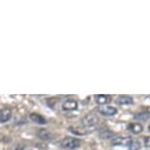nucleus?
Returning a JSON list of instances; mask_svg holds the SVG:
<instances>
[{"label": "nucleus", "mask_w": 150, "mask_h": 150, "mask_svg": "<svg viewBox=\"0 0 150 150\" xmlns=\"http://www.w3.org/2000/svg\"><path fill=\"white\" fill-rule=\"evenodd\" d=\"M81 145V141L75 137H65L61 141V146L67 149H75Z\"/></svg>", "instance_id": "nucleus-1"}, {"label": "nucleus", "mask_w": 150, "mask_h": 150, "mask_svg": "<svg viewBox=\"0 0 150 150\" xmlns=\"http://www.w3.org/2000/svg\"><path fill=\"white\" fill-rule=\"evenodd\" d=\"M132 141V137H119L116 138H113L112 140V145H116V146H126L129 148V144Z\"/></svg>", "instance_id": "nucleus-2"}, {"label": "nucleus", "mask_w": 150, "mask_h": 150, "mask_svg": "<svg viewBox=\"0 0 150 150\" xmlns=\"http://www.w3.org/2000/svg\"><path fill=\"white\" fill-rule=\"evenodd\" d=\"M97 123H98V118L94 115H86L81 120V124L86 128H94Z\"/></svg>", "instance_id": "nucleus-3"}, {"label": "nucleus", "mask_w": 150, "mask_h": 150, "mask_svg": "<svg viewBox=\"0 0 150 150\" xmlns=\"http://www.w3.org/2000/svg\"><path fill=\"white\" fill-rule=\"evenodd\" d=\"M94 99L96 101V103L99 104V105H107L112 101V97L111 95L108 94H96L94 95Z\"/></svg>", "instance_id": "nucleus-4"}, {"label": "nucleus", "mask_w": 150, "mask_h": 150, "mask_svg": "<svg viewBox=\"0 0 150 150\" xmlns=\"http://www.w3.org/2000/svg\"><path fill=\"white\" fill-rule=\"evenodd\" d=\"M98 111L100 114H102L103 116H107V117H111V116L117 114V109L112 106H107V105L99 107Z\"/></svg>", "instance_id": "nucleus-5"}, {"label": "nucleus", "mask_w": 150, "mask_h": 150, "mask_svg": "<svg viewBox=\"0 0 150 150\" xmlns=\"http://www.w3.org/2000/svg\"><path fill=\"white\" fill-rule=\"evenodd\" d=\"M62 108L65 111H74L78 108V102L74 99H67L62 104Z\"/></svg>", "instance_id": "nucleus-6"}, {"label": "nucleus", "mask_w": 150, "mask_h": 150, "mask_svg": "<svg viewBox=\"0 0 150 150\" xmlns=\"http://www.w3.org/2000/svg\"><path fill=\"white\" fill-rule=\"evenodd\" d=\"M12 117V110L10 108H3L0 110V123H7Z\"/></svg>", "instance_id": "nucleus-7"}, {"label": "nucleus", "mask_w": 150, "mask_h": 150, "mask_svg": "<svg viewBox=\"0 0 150 150\" xmlns=\"http://www.w3.org/2000/svg\"><path fill=\"white\" fill-rule=\"evenodd\" d=\"M128 129L132 134H140L141 132L143 131V127L141 124H138V123H131L128 125Z\"/></svg>", "instance_id": "nucleus-8"}, {"label": "nucleus", "mask_w": 150, "mask_h": 150, "mask_svg": "<svg viewBox=\"0 0 150 150\" xmlns=\"http://www.w3.org/2000/svg\"><path fill=\"white\" fill-rule=\"evenodd\" d=\"M38 137L42 140H51L54 137V135L47 129H39L38 132Z\"/></svg>", "instance_id": "nucleus-9"}, {"label": "nucleus", "mask_w": 150, "mask_h": 150, "mask_svg": "<svg viewBox=\"0 0 150 150\" xmlns=\"http://www.w3.org/2000/svg\"><path fill=\"white\" fill-rule=\"evenodd\" d=\"M116 102L119 105H129L132 103V97L129 95H121L117 98Z\"/></svg>", "instance_id": "nucleus-10"}, {"label": "nucleus", "mask_w": 150, "mask_h": 150, "mask_svg": "<svg viewBox=\"0 0 150 150\" xmlns=\"http://www.w3.org/2000/svg\"><path fill=\"white\" fill-rule=\"evenodd\" d=\"M30 119L32 122H33V123H35L38 125H45L46 124V120H45V118L42 117V116L39 115V114H35V113L30 114Z\"/></svg>", "instance_id": "nucleus-11"}, {"label": "nucleus", "mask_w": 150, "mask_h": 150, "mask_svg": "<svg viewBox=\"0 0 150 150\" xmlns=\"http://www.w3.org/2000/svg\"><path fill=\"white\" fill-rule=\"evenodd\" d=\"M140 148V142L138 140H134L132 139V141L131 142L129 146V150H138Z\"/></svg>", "instance_id": "nucleus-12"}, {"label": "nucleus", "mask_w": 150, "mask_h": 150, "mask_svg": "<svg viewBox=\"0 0 150 150\" xmlns=\"http://www.w3.org/2000/svg\"><path fill=\"white\" fill-rule=\"evenodd\" d=\"M114 135V134L111 131H102L100 132V137L103 138H109Z\"/></svg>", "instance_id": "nucleus-13"}, {"label": "nucleus", "mask_w": 150, "mask_h": 150, "mask_svg": "<svg viewBox=\"0 0 150 150\" xmlns=\"http://www.w3.org/2000/svg\"><path fill=\"white\" fill-rule=\"evenodd\" d=\"M144 145L150 148V137H146L144 138Z\"/></svg>", "instance_id": "nucleus-14"}, {"label": "nucleus", "mask_w": 150, "mask_h": 150, "mask_svg": "<svg viewBox=\"0 0 150 150\" xmlns=\"http://www.w3.org/2000/svg\"><path fill=\"white\" fill-rule=\"evenodd\" d=\"M148 129H149V132H150V125H149V127H148Z\"/></svg>", "instance_id": "nucleus-15"}]
</instances>
